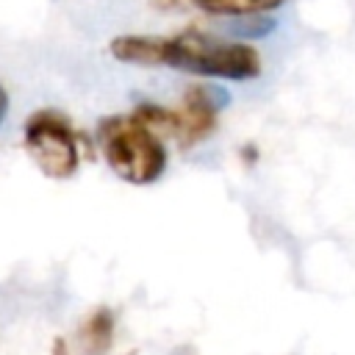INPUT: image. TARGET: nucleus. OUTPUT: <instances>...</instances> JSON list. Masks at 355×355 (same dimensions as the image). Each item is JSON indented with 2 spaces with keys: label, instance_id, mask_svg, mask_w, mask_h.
<instances>
[{
  "label": "nucleus",
  "instance_id": "4",
  "mask_svg": "<svg viewBox=\"0 0 355 355\" xmlns=\"http://www.w3.org/2000/svg\"><path fill=\"white\" fill-rule=\"evenodd\" d=\"M227 103L222 92L214 86H189L180 108H169V128L180 147H194L216 130L219 108Z\"/></svg>",
  "mask_w": 355,
  "mask_h": 355
},
{
  "label": "nucleus",
  "instance_id": "2",
  "mask_svg": "<svg viewBox=\"0 0 355 355\" xmlns=\"http://www.w3.org/2000/svg\"><path fill=\"white\" fill-rule=\"evenodd\" d=\"M97 144L111 172L125 183L147 186L155 183L166 169V147L158 130L136 111L100 119Z\"/></svg>",
  "mask_w": 355,
  "mask_h": 355
},
{
  "label": "nucleus",
  "instance_id": "3",
  "mask_svg": "<svg viewBox=\"0 0 355 355\" xmlns=\"http://www.w3.org/2000/svg\"><path fill=\"white\" fill-rule=\"evenodd\" d=\"M22 141L44 178L67 180L80 166V136L69 119L53 108H42L28 116Z\"/></svg>",
  "mask_w": 355,
  "mask_h": 355
},
{
  "label": "nucleus",
  "instance_id": "5",
  "mask_svg": "<svg viewBox=\"0 0 355 355\" xmlns=\"http://www.w3.org/2000/svg\"><path fill=\"white\" fill-rule=\"evenodd\" d=\"M191 3L211 17L247 19V17H263L275 8H280L286 0H191Z\"/></svg>",
  "mask_w": 355,
  "mask_h": 355
},
{
  "label": "nucleus",
  "instance_id": "8",
  "mask_svg": "<svg viewBox=\"0 0 355 355\" xmlns=\"http://www.w3.org/2000/svg\"><path fill=\"white\" fill-rule=\"evenodd\" d=\"M53 355H69V352H67V341H64V338H55V341H53Z\"/></svg>",
  "mask_w": 355,
  "mask_h": 355
},
{
  "label": "nucleus",
  "instance_id": "6",
  "mask_svg": "<svg viewBox=\"0 0 355 355\" xmlns=\"http://www.w3.org/2000/svg\"><path fill=\"white\" fill-rule=\"evenodd\" d=\"M114 341V313L108 308H97L80 327V344L92 355H103Z\"/></svg>",
  "mask_w": 355,
  "mask_h": 355
},
{
  "label": "nucleus",
  "instance_id": "9",
  "mask_svg": "<svg viewBox=\"0 0 355 355\" xmlns=\"http://www.w3.org/2000/svg\"><path fill=\"white\" fill-rule=\"evenodd\" d=\"M155 3L164 6V8H175V6L180 8V6H186V3H191V0H155Z\"/></svg>",
  "mask_w": 355,
  "mask_h": 355
},
{
  "label": "nucleus",
  "instance_id": "7",
  "mask_svg": "<svg viewBox=\"0 0 355 355\" xmlns=\"http://www.w3.org/2000/svg\"><path fill=\"white\" fill-rule=\"evenodd\" d=\"M6 114H8V92H6L3 86H0V125H3Z\"/></svg>",
  "mask_w": 355,
  "mask_h": 355
},
{
  "label": "nucleus",
  "instance_id": "1",
  "mask_svg": "<svg viewBox=\"0 0 355 355\" xmlns=\"http://www.w3.org/2000/svg\"><path fill=\"white\" fill-rule=\"evenodd\" d=\"M111 55L122 64L172 67L200 78L252 80L261 75V53L236 39H219L202 31H180L175 36L125 33L111 39Z\"/></svg>",
  "mask_w": 355,
  "mask_h": 355
}]
</instances>
